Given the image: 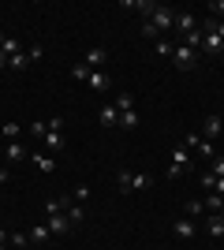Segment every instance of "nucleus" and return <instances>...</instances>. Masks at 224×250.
I'll return each instance as SVG.
<instances>
[{
	"label": "nucleus",
	"instance_id": "nucleus-24",
	"mask_svg": "<svg viewBox=\"0 0 224 250\" xmlns=\"http://www.w3.org/2000/svg\"><path fill=\"white\" fill-rule=\"evenodd\" d=\"M8 247L11 250H26V247H30V239H26L22 231H15V235H8Z\"/></svg>",
	"mask_w": 224,
	"mask_h": 250
},
{
	"label": "nucleus",
	"instance_id": "nucleus-38",
	"mask_svg": "<svg viewBox=\"0 0 224 250\" xmlns=\"http://www.w3.org/2000/svg\"><path fill=\"white\" fill-rule=\"evenodd\" d=\"M213 194H221V198H224V179H217V187H213Z\"/></svg>",
	"mask_w": 224,
	"mask_h": 250
},
{
	"label": "nucleus",
	"instance_id": "nucleus-7",
	"mask_svg": "<svg viewBox=\"0 0 224 250\" xmlns=\"http://www.w3.org/2000/svg\"><path fill=\"white\" fill-rule=\"evenodd\" d=\"M224 135V116H205V127H202V138L213 142V138Z\"/></svg>",
	"mask_w": 224,
	"mask_h": 250
},
{
	"label": "nucleus",
	"instance_id": "nucleus-14",
	"mask_svg": "<svg viewBox=\"0 0 224 250\" xmlns=\"http://www.w3.org/2000/svg\"><path fill=\"white\" fill-rule=\"evenodd\" d=\"M49 235H53V231H49V224H45V220H41V224H34V228L26 231V239H30L34 247H41V243H49Z\"/></svg>",
	"mask_w": 224,
	"mask_h": 250
},
{
	"label": "nucleus",
	"instance_id": "nucleus-39",
	"mask_svg": "<svg viewBox=\"0 0 224 250\" xmlns=\"http://www.w3.org/2000/svg\"><path fill=\"white\" fill-rule=\"evenodd\" d=\"M4 67H8V52L0 49V71H4Z\"/></svg>",
	"mask_w": 224,
	"mask_h": 250
},
{
	"label": "nucleus",
	"instance_id": "nucleus-13",
	"mask_svg": "<svg viewBox=\"0 0 224 250\" xmlns=\"http://www.w3.org/2000/svg\"><path fill=\"white\" fill-rule=\"evenodd\" d=\"M30 161H34V168H38L41 176H53V172H56V161H53V153H34Z\"/></svg>",
	"mask_w": 224,
	"mask_h": 250
},
{
	"label": "nucleus",
	"instance_id": "nucleus-2",
	"mask_svg": "<svg viewBox=\"0 0 224 250\" xmlns=\"http://www.w3.org/2000/svg\"><path fill=\"white\" fill-rule=\"evenodd\" d=\"M172 63H176L180 71H191L194 63H198V49H191V45H172Z\"/></svg>",
	"mask_w": 224,
	"mask_h": 250
},
{
	"label": "nucleus",
	"instance_id": "nucleus-19",
	"mask_svg": "<svg viewBox=\"0 0 224 250\" xmlns=\"http://www.w3.org/2000/svg\"><path fill=\"white\" fill-rule=\"evenodd\" d=\"M0 135L8 138V142H19V138H22V127L19 124H4V127H0Z\"/></svg>",
	"mask_w": 224,
	"mask_h": 250
},
{
	"label": "nucleus",
	"instance_id": "nucleus-26",
	"mask_svg": "<svg viewBox=\"0 0 224 250\" xmlns=\"http://www.w3.org/2000/svg\"><path fill=\"white\" fill-rule=\"evenodd\" d=\"M202 206H205V213H221V209H224V198H221V194H209Z\"/></svg>",
	"mask_w": 224,
	"mask_h": 250
},
{
	"label": "nucleus",
	"instance_id": "nucleus-42",
	"mask_svg": "<svg viewBox=\"0 0 224 250\" xmlns=\"http://www.w3.org/2000/svg\"><path fill=\"white\" fill-rule=\"evenodd\" d=\"M4 38H8V34H0V45H4Z\"/></svg>",
	"mask_w": 224,
	"mask_h": 250
},
{
	"label": "nucleus",
	"instance_id": "nucleus-29",
	"mask_svg": "<svg viewBox=\"0 0 224 250\" xmlns=\"http://www.w3.org/2000/svg\"><path fill=\"white\" fill-rule=\"evenodd\" d=\"M45 131H49V124H45V120H38V124L26 127V135H34V138H45Z\"/></svg>",
	"mask_w": 224,
	"mask_h": 250
},
{
	"label": "nucleus",
	"instance_id": "nucleus-36",
	"mask_svg": "<svg viewBox=\"0 0 224 250\" xmlns=\"http://www.w3.org/2000/svg\"><path fill=\"white\" fill-rule=\"evenodd\" d=\"M153 49H157V56H172V45H168V42H157Z\"/></svg>",
	"mask_w": 224,
	"mask_h": 250
},
{
	"label": "nucleus",
	"instance_id": "nucleus-5",
	"mask_svg": "<svg viewBox=\"0 0 224 250\" xmlns=\"http://www.w3.org/2000/svg\"><path fill=\"white\" fill-rule=\"evenodd\" d=\"M153 26H157V30H172V26H176V11L172 8H164V4H157V11H153Z\"/></svg>",
	"mask_w": 224,
	"mask_h": 250
},
{
	"label": "nucleus",
	"instance_id": "nucleus-16",
	"mask_svg": "<svg viewBox=\"0 0 224 250\" xmlns=\"http://www.w3.org/2000/svg\"><path fill=\"white\" fill-rule=\"evenodd\" d=\"M205 231H209L213 239H221V235H224V213H209V220H205Z\"/></svg>",
	"mask_w": 224,
	"mask_h": 250
},
{
	"label": "nucleus",
	"instance_id": "nucleus-3",
	"mask_svg": "<svg viewBox=\"0 0 224 250\" xmlns=\"http://www.w3.org/2000/svg\"><path fill=\"white\" fill-rule=\"evenodd\" d=\"M172 235L183 239V243H191L194 235H198V224H194L191 217H180V220H172Z\"/></svg>",
	"mask_w": 224,
	"mask_h": 250
},
{
	"label": "nucleus",
	"instance_id": "nucleus-15",
	"mask_svg": "<svg viewBox=\"0 0 224 250\" xmlns=\"http://www.w3.org/2000/svg\"><path fill=\"white\" fill-rule=\"evenodd\" d=\"M97 120H101V127H120V112H116V104H101Z\"/></svg>",
	"mask_w": 224,
	"mask_h": 250
},
{
	"label": "nucleus",
	"instance_id": "nucleus-37",
	"mask_svg": "<svg viewBox=\"0 0 224 250\" xmlns=\"http://www.w3.org/2000/svg\"><path fill=\"white\" fill-rule=\"evenodd\" d=\"M8 179H11V172H8V165H4V168H0V187H4Z\"/></svg>",
	"mask_w": 224,
	"mask_h": 250
},
{
	"label": "nucleus",
	"instance_id": "nucleus-27",
	"mask_svg": "<svg viewBox=\"0 0 224 250\" xmlns=\"http://www.w3.org/2000/svg\"><path fill=\"white\" fill-rule=\"evenodd\" d=\"M205 11H209V19H224V0H209Z\"/></svg>",
	"mask_w": 224,
	"mask_h": 250
},
{
	"label": "nucleus",
	"instance_id": "nucleus-40",
	"mask_svg": "<svg viewBox=\"0 0 224 250\" xmlns=\"http://www.w3.org/2000/svg\"><path fill=\"white\" fill-rule=\"evenodd\" d=\"M0 243H8V231H4V228H0Z\"/></svg>",
	"mask_w": 224,
	"mask_h": 250
},
{
	"label": "nucleus",
	"instance_id": "nucleus-21",
	"mask_svg": "<svg viewBox=\"0 0 224 250\" xmlns=\"http://www.w3.org/2000/svg\"><path fill=\"white\" fill-rule=\"evenodd\" d=\"M8 67H15V71H26V67H30V56L15 52V56H8Z\"/></svg>",
	"mask_w": 224,
	"mask_h": 250
},
{
	"label": "nucleus",
	"instance_id": "nucleus-10",
	"mask_svg": "<svg viewBox=\"0 0 224 250\" xmlns=\"http://www.w3.org/2000/svg\"><path fill=\"white\" fill-rule=\"evenodd\" d=\"M105 60H108V52L105 49H101V45H94V49H90V52H86V67H90V71H101V67H105Z\"/></svg>",
	"mask_w": 224,
	"mask_h": 250
},
{
	"label": "nucleus",
	"instance_id": "nucleus-8",
	"mask_svg": "<svg viewBox=\"0 0 224 250\" xmlns=\"http://www.w3.org/2000/svg\"><path fill=\"white\" fill-rule=\"evenodd\" d=\"M45 224H49V231H53V235H67V231L75 228L71 220H67V213H53V217L45 220Z\"/></svg>",
	"mask_w": 224,
	"mask_h": 250
},
{
	"label": "nucleus",
	"instance_id": "nucleus-32",
	"mask_svg": "<svg viewBox=\"0 0 224 250\" xmlns=\"http://www.w3.org/2000/svg\"><path fill=\"white\" fill-rule=\"evenodd\" d=\"M209 172H213L217 179H224V157H221V153L213 157V165H209Z\"/></svg>",
	"mask_w": 224,
	"mask_h": 250
},
{
	"label": "nucleus",
	"instance_id": "nucleus-9",
	"mask_svg": "<svg viewBox=\"0 0 224 250\" xmlns=\"http://www.w3.org/2000/svg\"><path fill=\"white\" fill-rule=\"evenodd\" d=\"M41 142H45V153H60V149L67 146V142H64V131H53V127L45 131V138H41Z\"/></svg>",
	"mask_w": 224,
	"mask_h": 250
},
{
	"label": "nucleus",
	"instance_id": "nucleus-11",
	"mask_svg": "<svg viewBox=\"0 0 224 250\" xmlns=\"http://www.w3.org/2000/svg\"><path fill=\"white\" fill-rule=\"evenodd\" d=\"M116 190L120 194H135V172L131 168H120L116 172Z\"/></svg>",
	"mask_w": 224,
	"mask_h": 250
},
{
	"label": "nucleus",
	"instance_id": "nucleus-41",
	"mask_svg": "<svg viewBox=\"0 0 224 250\" xmlns=\"http://www.w3.org/2000/svg\"><path fill=\"white\" fill-rule=\"evenodd\" d=\"M0 250H11V247H8V243H0Z\"/></svg>",
	"mask_w": 224,
	"mask_h": 250
},
{
	"label": "nucleus",
	"instance_id": "nucleus-22",
	"mask_svg": "<svg viewBox=\"0 0 224 250\" xmlns=\"http://www.w3.org/2000/svg\"><path fill=\"white\" fill-rule=\"evenodd\" d=\"M142 38H149V42L157 45V42H161V30H157V26H153L149 19H142Z\"/></svg>",
	"mask_w": 224,
	"mask_h": 250
},
{
	"label": "nucleus",
	"instance_id": "nucleus-23",
	"mask_svg": "<svg viewBox=\"0 0 224 250\" xmlns=\"http://www.w3.org/2000/svg\"><path fill=\"white\" fill-rule=\"evenodd\" d=\"M67 220H71V224H82V220H86V213H82V206H79V202H71V206H67Z\"/></svg>",
	"mask_w": 224,
	"mask_h": 250
},
{
	"label": "nucleus",
	"instance_id": "nucleus-30",
	"mask_svg": "<svg viewBox=\"0 0 224 250\" xmlns=\"http://www.w3.org/2000/svg\"><path fill=\"white\" fill-rule=\"evenodd\" d=\"M86 198H90V187H86V183H79V187L71 190V202H79V206H82Z\"/></svg>",
	"mask_w": 224,
	"mask_h": 250
},
{
	"label": "nucleus",
	"instance_id": "nucleus-28",
	"mask_svg": "<svg viewBox=\"0 0 224 250\" xmlns=\"http://www.w3.org/2000/svg\"><path fill=\"white\" fill-rule=\"evenodd\" d=\"M71 79H75V83H86V79H90V67H86V63H75V67H71Z\"/></svg>",
	"mask_w": 224,
	"mask_h": 250
},
{
	"label": "nucleus",
	"instance_id": "nucleus-35",
	"mask_svg": "<svg viewBox=\"0 0 224 250\" xmlns=\"http://www.w3.org/2000/svg\"><path fill=\"white\" fill-rule=\"evenodd\" d=\"M202 187H209V190L217 187V176H213V172H202Z\"/></svg>",
	"mask_w": 224,
	"mask_h": 250
},
{
	"label": "nucleus",
	"instance_id": "nucleus-18",
	"mask_svg": "<svg viewBox=\"0 0 224 250\" xmlns=\"http://www.w3.org/2000/svg\"><path fill=\"white\" fill-rule=\"evenodd\" d=\"M112 104H116V112H120V116H123V112H135V97H131V94H120Z\"/></svg>",
	"mask_w": 224,
	"mask_h": 250
},
{
	"label": "nucleus",
	"instance_id": "nucleus-4",
	"mask_svg": "<svg viewBox=\"0 0 224 250\" xmlns=\"http://www.w3.org/2000/svg\"><path fill=\"white\" fill-rule=\"evenodd\" d=\"M198 52H205V56H224V42L217 38V34H209V30H202V45H198Z\"/></svg>",
	"mask_w": 224,
	"mask_h": 250
},
{
	"label": "nucleus",
	"instance_id": "nucleus-34",
	"mask_svg": "<svg viewBox=\"0 0 224 250\" xmlns=\"http://www.w3.org/2000/svg\"><path fill=\"white\" fill-rule=\"evenodd\" d=\"M0 49L8 52V56H15V52H19V42H15V38H4V45H0Z\"/></svg>",
	"mask_w": 224,
	"mask_h": 250
},
{
	"label": "nucleus",
	"instance_id": "nucleus-6",
	"mask_svg": "<svg viewBox=\"0 0 224 250\" xmlns=\"http://www.w3.org/2000/svg\"><path fill=\"white\" fill-rule=\"evenodd\" d=\"M176 30H180V38H187V34L198 30V19H194V11H176Z\"/></svg>",
	"mask_w": 224,
	"mask_h": 250
},
{
	"label": "nucleus",
	"instance_id": "nucleus-31",
	"mask_svg": "<svg viewBox=\"0 0 224 250\" xmlns=\"http://www.w3.org/2000/svg\"><path fill=\"white\" fill-rule=\"evenodd\" d=\"M120 127H127V131H131V127H139V112H123V116H120Z\"/></svg>",
	"mask_w": 224,
	"mask_h": 250
},
{
	"label": "nucleus",
	"instance_id": "nucleus-12",
	"mask_svg": "<svg viewBox=\"0 0 224 250\" xmlns=\"http://www.w3.org/2000/svg\"><path fill=\"white\" fill-rule=\"evenodd\" d=\"M86 86H90L94 94H105L108 86H112V79H108V71H90V79H86Z\"/></svg>",
	"mask_w": 224,
	"mask_h": 250
},
{
	"label": "nucleus",
	"instance_id": "nucleus-33",
	"mask_svg": "<svg viewBox=\"0 0 224 250\" xmlns=\"http://www.w3.org/2000/svg\"><path fill=\"white\" fill-rule=\"evenodd\" d=\"M198 213H205V206H202V202H198V198H194V202H187V217H198Z\"/></svg>",
	"mask_w": 224,
	"mask_h": 250
},
{
	"label": "nucleus",
	"instance_id": "nucleus-17",
	"mask_svg": "<svg viewBox=\"0 0 224 250\" xmlns=\"http://www.w3.org/2000/svg\"><path fill=\"white\" fill-rule=\"evenodd\" d=\"M4 157H8V161H30V157H26V149H22V142H8Z\"/></svg>",
	"mask_w": 224,
	"mask_h": 250
},
{
	"label": "nucleus",
	"instance_id": "nucleus-25",
	"mask_svg": "<svg viewBox=\"0 0 224 250\" xmlns=\"http://www.w3.org/2000/svg\"><path fill=\"white\" fill-rule=\"evenodd\" d=\"M153 187V176L149 172H135V190H149Z\"/></svg>",
	"mask_w": 224,
	"mask_h": 250
},
{
	"label": "nucleus",
	"instance_id": "nucleus-1",
	"mask_svg": "<svg viewBox=\"0 0 224 250\" xmlns=\"http://www.w3.org/2000/svg\"><path fill=\"white\" fill-rule=\"evenodd\" d=\"M191 165H194V161H191V149H187V146H176V149H172V161H168V179H180L183 172H191Z\"/></svg>",
	"mask_w": 224,
	"mask_h": 250
},
{
	"label": "nucleus",
	"instance_id": "nucleus-20",
	"mask_svg": "<svg viewBox=\"0 0 224 250\" xmlns=\"http://www.w3.org/2000/svg\"><path fill=\"white\" fill-rule=\"evenodd\" d=\"M194 153H198V161H213V157H217V149H213V142H205V138H202Z\"/></svg>",
	"mask_w": 224,
	"mask_h": 250
}]
</instances>
